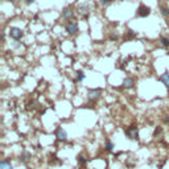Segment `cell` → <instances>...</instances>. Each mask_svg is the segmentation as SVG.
<instances>
[{
  "instance_id": "obj_1",
  "label": "cell",
  "mask_w": 169,
  "mask_h": 169,
  "mask_svg": "<svg viewBox=\"0 0 169 169\" xmlns=\"http://www.w3.org/2000/svg\"><path fill=\"white\" fill-rule=\"evenodd\" d=\"M126 136L131 140H135V142H139V129L138 127L131 126L126 129Z\"/></svg>"
},
{
  "instance_id": "obj_2",
  "label": "cell",
  "mask_w": 169,
  "mask_h": 169,
  "mask_svg": "<svg viewBox=\"0 0 169 169\" xmlns=\"http://www.w3.org/2000/svg\"><path fill=\"white\" fill-rule=\"evenodd\" d=\"M100 95H102V90L100 89H93V90H90L89 91L87 98H89V100H91V102H95V100H98L100 98Z\"/></svg>"
},
{
  "instance_id": "obj_3",
  "label": "cell",
  "mask_w": 169,
  "mask_h": 169,
  "mask_svg": "<svg viewBox=\"0 0 169 169\" xmlns=\"http://www.w3.org/2000/svg\"><path fill=\"white\" fill-rule=\"evenodd\" d=\"M9 36L12 37L13 40H20V38L24 36V32H22L20 28L13 27V28H11V29H9Z\"/></svg>"
},
{
  "instance_id": "obj_4",
  "label": "cell",
  "mask_w": 169,
  "mask_h": 169,
  "mask_svg": "<svg viewBox=\"0 0 169 169\" xmlns=\"http://www.w3.org/2000/svg\"><path fill=\"white\" fill-rule=\"evenodd\" d=\"M66 32L69 33V35H75L78 32V22L77 21H69L66 24Z\"/></svg>"
},
{
  "instance_id": "obj_5",
  "label": "cell",
  "mask_w": 169,
  "mask_h": 169,
  "mask_svg": "<svg viewBox=\"0 0 169 169\" xmlns=\"http://www.w3.org/2000/svg\"><path fill=\"white\" fill-rule=\"evenodd\" d=\"M136 15L140 16V17H147V16L151 15V8L147 7V5H140L136 11Z\"/></svg>"
},
{
  "instance_id": "obj_6",
  "label": "cell",
  "mask_w": 169,
  "mask_h": 169,
  "mask_svg": "<svg viewBox=\"0 0 169 169\" xmlns=\"http://www.w3.org/2000/svg\"><path fill=\"white\" fill-rule=\"evenodd\" d=\"M56 136H57L58 140H61V142H65V140L67 139V133L64 128H57V132H56Z\"/></svg>"
},
{
  "instance_id": "obj_7",
  "label": "cell",
  "mask_w": 169,
  "mask_h": 169,
  "mask_svg": "<svg viewBox=\"0 0 169 169\" xmlns=\"http://www.w3.org/2000/svg\"><path fill=\"white\" fill-rule=\"evenodd\" d=\"M62 16H64V19H66V20H71L73 17H74V12H73L70 8H64Z\"/></svg>"
},
{
  "instance_id": "obj_8",
  "label": "cell",
  "mask_w": 169,
  "mask_h": 169,
  "mask_svg": "<svg viewBox=\"0 0 169 169\" xmlns=\"http://www.w3.org/2000/svg\"><path fill=\"white\" fill-rule=\"evenodd\" d=\"M160 81H161V83L164 84L165 87H168V89H169V71H165L164 74H162V75L160 77Z\"/></svg>"
},
{
  "instance_id": "obj_9",
  "label": "cell",
  "mask_w": 169,
  "mask_h": 169,
  "mask_svg": "<svg viewBox=\"0 0 169 169\" xmlns=\"http://www.w3.org/2000/svg\"><path fill=\"white\" fill-rule=\"evenodd\" d=\"M133 84H135V81L132 80V78H129V77L123 81V87H124V89H132Z\"/></svg>"
},
{
  "instance_id": "obj_10",
  "label": "cell",
  "mask_w": 169,
  "mask_h": 169,
  "mask_svg": "<svg viewBox=\"0 0 169 169\" xmlns=\"http://www.w3.org/2000/svg\"><path fill=\"white\" fill-rule=\"evenodd\" d=\"M29 159H31V153H29V152H27V151H24L20 155V161H22V162H28V161H29Z\"/></svg>"
},
{
  "instance_id": "obj_11",
  "label": "cell",
  "mask_w": 169,
  "mask_h": 169,
  "mask_svg": "<svg viewBox=\"0 0 169 169\" xmlns=\"http://www.w3.org/2000/svg\"><path fill=\"white\" fill-rule=\"evenodd\" d=\"M0 169H13V167H12V164H11L9 161L3 160L2 162H0Z\"/></svg>"
},
{
  "instance_id": "obj_12",
  "label": "cell",
  "mask_w": 169,
  "mask_h": 169,
  "mask_svg": "<svg viewBox=\"0 0 169 169\" xmlns=\"http://www.w3.org/2000/svg\"><path fill=\"white\" fill-rule=\"evenodd\" d=\"M78 162H80L81 165H84L87 162V157L83 156V155H80V156H78Z\"/></svg>"
},
{
  "instance_id": "obj_13",
  "label": "cell",
  "mask_w": 169,
  "mask_h": 169,
  "mask_svg": "<svg viewBox=\"0 0 169 169\" xmlns=\"http://www.w3.org/2000/svg\"><path fill=\"white\" fill-rule=\"evenodd\" d=\"M104 147H106V149L109 152H111L112 149H114V144H112V142H110V140H107L106 144H104Z\"/></svg>"
},
{
  "instance_id": "obj_14",
  "label": "cell",
  "mask_w": 169,
  "mask_h": 169,
  "mask_svg": "<svg viewBox=\"0 0 169 169\" xmlns=\"http://www.w3.org/2000/svg\"><path fill=\"white\" fill-rule=\"evenodd\" d=\"M84 80V74H83V71H77V77H75V81L78 82H81Z\"/></svg>"
},
{
  "instance_id": "obj_15",
  "label": "cell",
  "mask_w": 169,
  "mask_h": 169,
  "mask_svg": "<svg viewBox=\"0 0 169 169\" xmlns=\"http://www.w3.org/2000/svg\"><path fill=\"white\" fill-rule=\"evenodd\" d=\"M161 45H162L164 48L169 46V38H168V37H161Z\"/></svg>"
},
{
  "instance_id": "obj_16",
  "label": "cell",
  "mask_w": 169,
  "mask_h": 169,
  "mask_svg": "<svg viewBox=\"0 0 169 169\" xmlns=\"http://www.w3.org/2000/svg\"><path fill=\"white\" fill-rule=\"evenodd\" d=\"M127 38H133L135 37V32L132 31V29H128L127 31V36H126Z\"/></svg>"
},
{
  "instance_id": "obj_17",
  "label": "cell",
  "mask_w": 169,
  "mask_h": 169,
  "mask_svg": "<svg viewBox=\"0 0 169 169\" xmlns=\"http://www.w3.org/2000/svg\"><path fill=\"white\" fill-rule=\"evenodd\" d=\"M161 15H162V16H169V9L161 8Z\"/></svg>"
},
{
  "instance_id": "obj_18",
  "label": "cell",
  "mask_w": 169,
  "mask_h": 169,
  "mask_svg": "<svg viewBox=\"0 0 169 169\" xmlns=\"http://www.w3.org/2000/svg\"><path fill=\"white\" fill-rule=\"evenodd\" d=\"M111 2H112V0H100V3H102L103 5H109Z\"/></svg>"
},
{
  "instance_id": "obj_19",
  "label": "cell",
  "mask_w": 169,
  "mask_h": 169,
  "mask_svg": "<svg viewBox=\"0 0 169 169\" xmlns=\"http://www.w3.org/2000/svg\"><path fill=\"white\" fill-rule=\"evenodd\" d=\"M89 8L87 7H81V12H87Z\"/></svg>"
},
{
  "instance_id": "obj_20",
  "label": "cell",
  "mask_w": 169,
  "mask_h": 169,
  "mask_svg": "<svg viewBox=\"0 0 169 169\" xmlns=\"http://www.w3.org/2000/svg\"><path fill=\"white\" fill-rule=\"evenodd\" d=\"M160 132H161V129H160V128H156V129H155V135H157V133H160Z\"/></svg>"
},
{
  "instance_id": "obj_21",
  "label": "cell",
  "mask_w": 169,
  "mask_h": 169,
  "mask_svg": "<svg viewBox=\"0 0 169 169\" xmlns=\"http://www.w3.org/2000/svg\"><path fill=\"white\" fill-rule=\"evenodd\" d=\"M25 2H27V4H31V3L35 2V0H25Z\"/></svg>"
},
{
  "instance_id": "obj_22",
  "label": "cell",
  "mask_w": 169,
  "mask_h": 169,
  "mask_svg": "<svg viewBox=\"0 0 169 169\" xmlns=\"http://www.w3.org/2000/svg\"><path fill=\"white\" fill-rule=\"evenodd\" d=\"M11 2H13V3H16V2H19V0H11Z\"/></svg>"
}]
</instances>
